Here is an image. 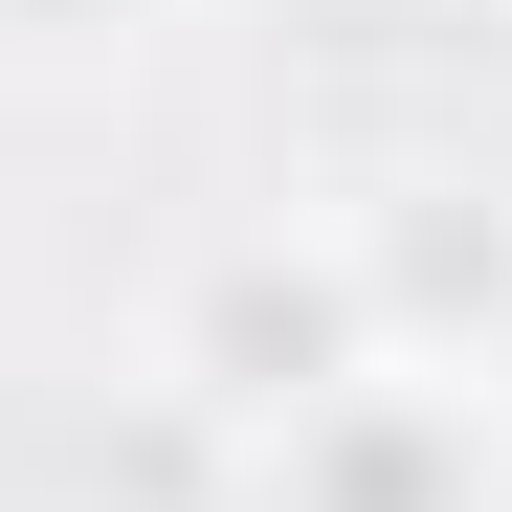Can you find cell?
I'll list each match as a JSON object with an SVG mask.
<instances>
[{"instance_id": "obj_1", "label": "cell", "mask_w": 512, "mask_h": 512, "mask_svg": "<svg viewBox=\"0 0 512 512\" xmlns=\"http://www.w3.org/2000/svg\"><path fill=\"white\" fill-rule=\"evenodd\" d=\"M401 357L379 334V290H357V223L334 201H245V223H201L179 268H156V312H134V401L179 423V446H290L312 401H357Z\"/></svg>"}, {"instance_id": "obj_2", "label": "cell", "mask_w": 512, "mask_h": 512, "mask_svg": "<svg viewBox=\"0 0 512 512\" xmlns=\"http://www.w3.org/2000/svg\"><path fill=\"white\" fill-rule=\"evenodd\" d=\"M245 512H512V446H490L468 379L379 357L357 401H312L290 446H245Z\"/></svg>"}, {"instance_id": "obj_3", "label": "cell", "mask_w": 512, "mask_h": 512, "mask_svg": "<svg viewBox=\"0 0 512 512\" xmlns=\"http://www.w3.org/2000/svg\"><path fill=\"white\" fill-rule=\"evenodd\" d=\"M357 223V290L423 379H468L490 334H512V179H379V201H334Z\"/></svg>"}, {"instance_id": "obj_4", "label": "cell", "mask_w": 512, "mask_h": 512, "mask_svg": "<svg viewBox=\"0 0 512 512\" xmlns=\"http://www.w3.org/2000/svg\"><path fill=\"white\" fill-rule=\"evenodd\" d=\"M179 0H0V67H134Z\"/></svg>"}, {"instance_id": "obj_5", "label": "cell", "mask_w": 512, "mask_h": 512, "mask_svg": "<svg viewBox=\"0 0 512 512\" xmlns=\"http://www.w3.org/2000/svg\"><path fill=\"white\" fill-rule=\"evenodd\" d=\"M468 401H490V446H512V334H490V357H468Z\"/></svg>"}]
</instances>
